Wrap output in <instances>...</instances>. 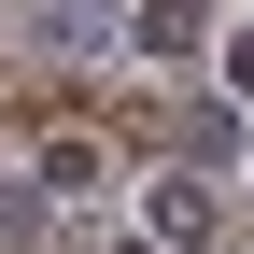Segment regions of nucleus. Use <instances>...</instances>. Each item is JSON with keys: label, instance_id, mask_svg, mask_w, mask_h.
<instances>
[{"label": "nucleus", "instance_id": "nucleus-1", "mask_svg": "<svg viewBox=\"0 0 254 254\" xmlns=\"http://www.w3.org/2000/svg\"><path fill=\"white\" fill-rule=\"evenodd\" d=\"M198 14H212V0H141V28H155V43H198Z\"/></svg>", "mask_w": 254, "mask_h": 254}]
</instances>
